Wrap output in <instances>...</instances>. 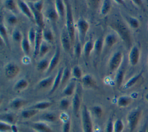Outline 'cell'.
Masks as SVG:
<instances>
[{
  "label": "cell",
  "instance_id": "cell-11",
  "mask_svg": "<svg viewBox=\"0 0 148 132\" xmlns=\"http://www.w3.org/2000/svg\"><path fill=\"white\" fill-rule=\"evenodd\" d=\"M61 42L63 49L66 52H69L72 44L67 30L62 31L61 35Z\"/></svg>",
  "mask_w": 148,
  "mask_h": 132
},
{
  "label": "cell",
  "instance_id": "cell-2",
  "mask_svg": "<svg viewBox=\"0 0 148 132\" xmlns=\"http://www.w3.org/2000/svg\"><path fill=\"white\" fill-rule=\"evenodd\" d=\"M66 9V30L70 37L72 44H74L75 42V26L72 12L71 6L68 1H65Z\"/></svg>",
  "mask_w": 148,
  "mask_h": 132
},
{
  "label": "cell",
  "instance_id": "cell-8",
  "mask_svg": "<svg viewBox=\"0 0 148 132\" xmlns=\"http://www.w3.org/2000/svg\"><path fill=\"white\" fill-rule=\"evenodd\" d=\"M140 59V50L136 46H134L131 47L129 54V63L131 66L136 65Z\"/></svg>",
  "mask_w": 148,
  "mask_h": 132
},
{
  "label": "cell",
  "instance_id": "cell-44",
  "mask_svg": "<svg viewBox=\"0 0 148 132\" xmlns=\"http://www.w3.org/2000/svg\"><path fill=\"white\" fill-rule=\"evenodd\" d=\"M5 6L6 9L8 10H12V11H14L16 10V3L14 1L12 0H7L5 1L4 2Z\"/></svg>",
  "mask_w": 148,
  "mask_h": 132
},
{
  "label": "cell",
  "instance_id": "cell-23",
  "mask_svg": "<svg viewBox=\"0 0 148 132\" xmlns=\"http://www.w3.org/2000/svg\"><path fill=\"white\" fill-rule=\"evenodd\" d=\"M76 84L75 82H70L62 91V94L65 96H71L75 91Z\"/></svg>",
  "mask_w": 148,
  "mask_h": 132
},
{
  "label": "cell",
  "instance_id": "cell-48",
  "mask_svg": "<svg viewBox=\"0 0 148 132\" xmlns=\"http://www.w3.org/2000/svg\"><path fill=\"white\" fill-rule=\"evenodd\" d=\"M70 105V102L69 100L66 98H62L60 102V107L64 110H66L68 108Z\"/></svg>",
  "mask_w": 148,
  "mask_h": 132
},
{
  "label": "cell",
  "instance_id": "cell-7",
  "mask_svg": "<svg viewBox=\"0 0 148 132\" xmlns=\"http://www.w3.org/2000/svg\"><path fill=\"white\" fill-rule=\"evenodd\" d=\"M28 5L29 7L30 8L32 13L33 14L34 17V21L36 23V24L38 25V27L43 29L45 28V23H44V20H43V16L42 13V12H40L38 10H36L33 6V4L30 2H28Z\"/></svg>",
  "mask_w": 148,
  "mask_h": 132
},
{
  "label": "cell",
  "instance_id": "cell-9",
  "mask_svg": "<svg viewBox=\"0 0 148 132\" xmlns=\"http://www.w3.org/2000/svg\"><path fill=\"white\" fill-rule=\"evenodd\" d=\"M77 28L78 30L80 39L81 41L84 40L86 34L89 28L88 23L84 19H80L77 22Z\"/></svg>",
  "mask_w": 148,
  "mask_h": 132
},
{
  "label": "cell",
  "instance_id": "cell-54",
  "mask_svg": "<svg viewBox=\"0 0 148 132\" xmlns=\"http://www.w3.org/2000/svg\"><path fill=\"white\" fill-rule=\"evenodd\" d=\"M7 20H8V22L11 25L16 24L18 21V19H17V17L15 16H10L8 18Z\"/></svg>",
  "mask_w": 148,
  "mask_h": 132
},
{
  "label": "cell",
  "instance_id": "cell-39",
  "mask_svg": "<svg viewBox=\"0 0 148 132\" xmlns=\"http://www.w3.org/2000/svg\"><path fill=\"white\" fill-rule=\"evenodd\" d=\"M13 130V126L9 123L1 121L0 122V131L1 132H9Z\"/></svg>",
  "mask_w": 148,
  "mask_h": 132
},
{
  "label": "cell",
  "instance_id": "cell-28",
  "mask_svg": "<svg viewBox=\"0 0 148 132\" xmlns=\"http://www.w3.org/2000/svg\"><path fill=\"white\" fill-rule=\"evenodd\" d=\"M38 110L33 109V108H29L28 109L24 110L21 112V116L24 119H29L33 116H34L38 112Z\"/></svg>",
  "mask_w": 148,
  "mask_h": 132
},
{
  "label": "cell",
  "instance_id": "cell-22",
  "mask_svg": "<svg viewBox=\"0 0 148 132\" xmlns=\"http://www.w3.org/2000/svg\"><path fill=\"white\" fill-rule=\"evenodd\" d=\"M105 44L108 47H112L117 42V36L113 34H109L106 35L105 39Z\"/></svg>",
  "mask_w": 148,
  "mask_h": 132
},
{
  "label": "cell",
  "instance_id": "cell-29",
  "mask_svg": "<svg viewBox=\"0 0 148 132\" xmlns=\"http://www.w3.org/2000/svg\"><path fill=\"white\" fill-rule=\"evenodd\" d=\"M43 39L47 42L52 43L54 41V36L52 32L49 29H43Z\"/></svg>",
  "mask_w": 148,
  "mask_h": 132
},
{
  "label": "cell",
  "instance_id": "cell-19",
  "mask_svg": "<svg viewBox=\"0 0 148 132\" xmlns=\"http://www.w3.org/2000/svg\"><path fill=\"white\" fill-rule=\"evenodd\" d=\"M142 72H139V74H136L134 76H133L132 77H131L125 83V85L124 86V88L129 89V88L132 87L133 86H134L138 82L139 79L142 77Z\"/></svg>",
  "mask_w": 148,
  "mask_h": 132
},
{
  "label": "cell",
  "instance_id": "cell-41",
  "mask_svg": "<svg viewBox=\"0 0 148 132\" xmlns=\"http://www.w3.org/2000/svg\"><path fill=\"white\" fill-rule=\"evenodd\" d=\"M102 39L101 38H99L97 39L94 43V50L95 52L97 54H99L102 50Z\"/></svg>",
  "mask_w": 148,
  "mask_h": 132
},
{
  "label": "cell",
  "instance_id": "cell-58",
  "mask_svg": "<svg viewBox=\"0 0 148 132\" xmlns=\"http://www.w3.org/2000/svg\"><path fill=\"white\" fill-rule=\"evenodd\" d=\"M145 98L146 101L148 102V93H147V94H145Z\"/></svg>",
  "mask_w": 148,
  "mask_h": 132
},
{
  "label": "cell",
  "instance_id": "cell-18",
  "mask_svg": "<svg viewBox=\"0 0 148 132\" xmlns=\"http://www.w3.org/2000/svg\"><path fill=\"white\" fill-rule=\"evenodd\" d=\"M27 101L20 98H16L13 100L10 103V107L13 109H19L21 107H23L24 105H25Z\"/></svg>",
  "mask_w": 148,
  "mask_h": 132
},
{
  "label": "cell",
  "instance_id": "cell-3",
  "mask_svg": "<svg viewBox=\"0 0 148 132\" xmlns=\"http://www.w3.org/2000/svg\"><path fill=\"white\" fill-rule=\"evenodd\" d=\"M142 112L139 108H135L131 111L127 116V122L129 130L132 132L138 126L142 116Z\"/></svg>",
  "mask_w": 148,
  "mask_h": 132
},
{
  "label": "cell",
  "instance_id": "cell-26",
  "mask_svg": "<svg viewBox=\"0 0 148 132\" xmlns=\"http://www.w3.org/2000/svg\"><path fill=\"white\" fill-rule=\"evenodd\" d=\"M51 104L52 103L50 101H42V102L36 103L33 106H32L31 108L35 109L38 111L40 109L42 110V109H45L48 108L51 105Z\"/></svg>",
  "mask_w": 148,
  "mask_h": 132
},
{
  "label": "cell",
  "instance_id": "cell-36",
  "mask_svg": "<svg viewBox=\"0 0 148 132\" xmlns=\"http://www.w3.org/2000/svg\"><path fill=\"white\" fill-rule=\"evenodd\" d=\"M1 121L12 123L14 121V116L12 113H4L1 115Z\"/></svg>",
  "mask_w": 148,
  "mask_h": 132
},
{
  "label": "cell",
  "instance_id": "cell-25",
  "mask_svg": "<svg viewBox=\"0 0 148 132\" xmlns=\"http://www.w3.org/2000/svg\"><path fill=\"white\" fill-rule=\"evenodd\" d=\"M28 86V82L24 79H21L16 83V84L14 86V90L17 91H20L26 89Z\"/></svg>",
  "mask_w": 148,
  "mask_h": 132
},
{
  "label": "cell",
  "instance_id": "cell-30",
  "mask_svg": "<svg viewBox=\"0 0 148 132\" xmlns=\"http://www.w3.org/2000/svg\"><path fill=\"white\" fill-rule=\"evenodd\" d=\"M93 49H94V43L92 42V41H88L85 43L84 45V48H83V52L86 57L87 58L90 56V54Z\"/></svg>",
  "mask_w": 148,
  "mask_h": 132
},
{
  "label": "cell",
  "instance_id": "cell-33",
  "mask_svg": "<svg viewBox=\"0 0 148 132\" xmlns=\"http://www.w3.org/2000/svg\"><path fill=\"white\" fill-rule=\"evenodd\" d=\"M40 119L45 121H46V122H53L57 120V116L53 113L47 112V113H45L43 114L40 116Z\"/></svg>",
  "mask_w": 148,
  "mask_h": 132
},
{
  "label": "cell",
  "instance_id": "cell-43",
  "mask_svg": "<svg viewBox=\"0 0 148 132\" xmlns=\"http://www.w3.org/2000/svg\"><path fill=\"white\" fill-rule=\"evenodd\" d=\"M71 75V71L68 69V68L66 67L64 69L62 75V78H61V84L62 85L65 83L67 82V80L69 79Z\"/></svg>",
  "mask_w": 148,
  "mask_h": 132
},
{
  "label": "cell",
  "instance_id": "cell-51",
  "mask_svg": "<svg viewBox=\"0 0 148 132\" xmlns=\"http://www.w3.org/2000/svg\"><path fill=\"white\" fill-rule=\"evenodd\" d=\"M43 2L42 1H38L33 3L34 8L38 11L42 12V10L43 9Z\"/></svg>",
  "mask_w": 148,
  "mask_h": 132
},
{
  "label": "cell",
  "instance_id": "cell-49",
  "mask_svg": "<svg viewBox=\"0 0 148 132\" xmlns=\"http://www.w3.org/2000/svg\"><path fill=\"white\" fill-rule=\"evenodd\" d=\"M92 110H93V112H94V115L97 118H101L102 116V113H103V110H102V108L100 106H99V105L94 106L92 108Z\"/></svg>",
  "mask_w": 148,
  "mask_h": 132
},
{
  "label": "cell",
  "instance_id": "cell-42",
  "mask_svg": "<svg viewBox=\"0 0 148 132\" xmlns=\"http://www.w3.org/2000/svg\"><path fill=\"white\" fill-rule=\"evenodd\" d=\"M50 47L49 46L47 45V44L46 43V42L43 41L42 43L40 45V48H39V55L40 57H43L44 56L46 53H48V52L49 51Z\"/></svg>",
  "mask_w": 148,
  "mask_h": 132
},
{
  "label": "cell",
  "instance_id": "cell-37",
  "mask_svg": "<svg viewBox=\"0 0 148 132\" xmlns=\"http://www.w3.org/2000/svg\"><path fill=\"white\" fill-rule=\"evenodd\" d=\"M36 37V30L34 28H31L28 31V39L31 46L34 47L35 41Z\"/></svg>",
  "mask_w": 148,
  "mask_h": 132
},
{
  "label": "cell",
  "instance_id": "cell-15",
  "mask_svg": "<svg viewBox=\"0 0 148 132\" xmlns=\"http://www.w3.org/2000/svg\"><path fill=\"white\" fill-rule=\"evenodd\" d=\"M60 57V49L57 48L50 61L49 66L47 70V74L50 73L56 67V66L57 65L59 62Z\"/></svg>",
  "mask_w": 148,
  "mask_h": 132
},
{
  "label": "cell",
  "instance_id": "cell-14",
  "mask_svg": "<svg viewBox=\"0 0 148 132\" xmlns=\"http://www.w3.org/2000/svg\"><path fill=\"white\" fill-rule=\"evenodd\" d=\"M81 105V101L79 94L76 92L73 97L72 101V111L73 114L76 116H78L79 112L80 111Z\"/></svg>",
  "mask_w": 148,
  "mask_h": 132
},
{
  "label": "cell",
  "instance_id": "cell-53",
  "mask_svg": "<svg viewBox=\"0 0 148 132\" xmlns=\"http://www.w3.org/2000/svg\"><path fill=\"white\" fill-rule=\"evenodd\" d=\"M99 0H91V1H88L87 2L88 3V5L91 8L96 9L98 7L99 3H100Z\"/></svg>",
  "mask_w": 148,
  "mask_h": 132
},
{
  "label": "cell",
  "instance_id": "cell-32",
  "mask_svg": "<svg viewBox=\"0 0 148 132\" xmlns=\"http://www.w3.org/2000/svg\"><path fill=\"white\" fill-rule=\"evenodd\" d=\"M111 8L110 1L109 0H105L102 2V5L101 9V13L102 15H106L109 12Z\"/></svg>",
  "mask_w": 148,
  "mask_h": 132
},
{
  "label": "cell",
  "instance_id": "cell-56",
  "mask_svg": "<svg viewBox=\"0 0 148 132\" xmlns=\"http://www.w3.org/2000/svg\"><path fill=\"white\" fill-rule=\"evenodd\" d=\"M132 2L136 6H140L142 5V1L140 0H134V1H132Z\"/></svg>",
  "mask_w": 148,
  "mask_h": 132
},
{
  "label": "cell",
  "instance_id": "cell-46",
  "mask_svg": "<svg viewBox=\"0 0 148 132\" xmlns=\"http://www.w3.org/2000/svg\"><path fill=\"white\" fill-rule=\"evenodd\" d=\"M12 38L15 42H21L23 38L18 30H14L12 34Z\"/></svg>",
  "mask_w": 148,
  "mask_h": 132
},
{
  "label": "cell",
  "instance_id": "cell-47",
  "mask_svg": "<svg viewBox=\"0 0 148 132\" xmlns=\"http://www.w3.org/2000/svg\"><path fill=\"white\" fill-rule=\"evenodd\" d=\"M0 33H1V38L4 40V42L5 41V43L6 44L8 43V34H7V32L6 30V28H5V27L3 25H1V27H0Z\"/></svg>",
  "mask_w": 148,
  "mask_h": 132
},
{
  "label": "cell",
  "instance_id": "cell-13",
  "mask_svg": "<svg viewBox=\"0 0 148 132\" xmlns=\"http://www.w3.org/2000/svg\"><path fill=\"white\" fill-rule=\"evenodd\" d=\"M31 127L38 132H54L51 127L44 122H34L31 124Z\"/></svg>",
  "mask_w": 148,
  "mask_h": 132
},
{
  "label": "cell",
  "instance_id": "cell-38",
  "mask_svg": "<svg viewBox=\"0 0 148 132\" xmlns=\"http://www.w3.org/2000/svg\"><path fill=\"white\" fill-rule=\"evenodd\" d=\"M46 16L50 20L52 21H56L59 17V15L56 10L53 9H50L48 10L47 11Z\"/></svg>",
  "mask_w": 148,
  "mask_h": 132
},
{
  "label": "cell",
  "instance_id": "cell-60",
  "mask_svg": "<svg viewBox=\"0 0 148 132\" xmlns=\"http://www.w3.org/2000/svg\"><path fill=\"white\" fill-rule=\"evenodd\" d=\"M147 28H148V25H147Z\"/></svg>",
  "mask_w": 148,
  "mask_h": 132
},
{
  "label": "cell",
  "instance_id": "cell-31",
  "mask_svg": "<svg viewBox=\"0 0 148 132\" xmlns=\"http://www.w3.org/2000/svg\"><path fill=\"white\" fill-rule=\"evenodd\" d=\"M124 129V124L121 119H117L113 123L114 132H122Z\"/></svg>",
  "mask_w": 148,
  "mask_h": 132
},
{
  "label": "cell",
  "instance_id": "cell-59",
  "mask_svg": "<svg viewBox=\"0 0 148 132\" xmlns=\"http://www.w3.org/2000/svg\"><path fill=\"white\" fill-rule=\"evenodd\" d=\"M147 67H148V58H147Z\"/></svg>",
  "mask_w": 148,
  "mask_h": 132
},
{
  "label": "cell",
  "instance_id": "cell-34",
  "mask_svg": "<svg viewBox=\"0 0 148 132\" xmlns=\"http://www.w3.org/2000/svg\"><path fill=\"white\" fill-rule=\"evenodd\" d=\"M124 72L122 69H120L118 71V72L116 74V78H115V81L116 85L118 87H120L123 83V79H124Z\"/></svg>",
  "mask_w": 148,
  "mask_h": 132
},
{
  "label": "cell",
  "instance_id": "cell-52",
  "mask_svg": "<svg viewBox=\"0 0 148 132\" xmlns=\"http://www.w3.org/2000/svg\"><path fill=\"white\" fill-rule=\"evenodd\" d=\"M105 132H114L113 131V122L112 119H110L106 126Z\"/></svg>",
  "mask_w": 148,
  "mask_h": 132
},
{
  "label": "cell",
  "instance_id": "cell-4",
  "mask_svg": "<svg viewBox=\"0 0 148 132\" xmlns=\"http://www.w3.org/2000/svg\"><path fill=\"white\" fill-rule=\"evenodd\" d=\"M82 125L83 132H94L93 124L90 112L86 106H84L82 111Z\"/></svg>",
  "mask_w": 148,
  "mask_h": 132
},
{
  "label": "cell",
  "instance_id": "cell-17",
  "mask_svg": "<svg viewBox=\"0 0 148 132\" xmlns=\"http://www.w3.org/2000/svg\"><path fill=\"white\" fill-rule=\"evenodd\" d=\"M132 101V98L127 96H120L117 100V105L119 107L124 108L128 107Z\"/></svg>",
  "mask_w": 148,
  "mask_h": 132
},
{
  "label": "cell",
  "instance_id": "cell-45",
  "mask_svg": "<svg viewBox=\"0 0 148 132\" xmlns=\"http://www.w3.org/2000/svg\"><path fill=\"white\" fill-rule=\"evenodd\" d=\"M72 74H73V76L76 79H80L82 78V72L80 67L78 66L74 67L72 69Z\"/></svg>",
  "mask_w": 148,
  "mask_h": 132
},
{
  "label": "cell",
  "instance_id": "cell-5",
  "mask_svg": "<svg viewBox=\"0 0 148 132\" xmlns=\"http://www.w3.org/2000/svg\"><path fill=\"white\" fill-rule=\"evenodd\" d=\"M123 53L120 52H115L111 57L109 63V67L111 71L116 70L121 64L123 61Z\"/></svg>",
  "mask_w": 148,
  "mask_h": 132
},
{
  "label": "cell",
  "instance_id": "cell-55",
  "mask_svg": "<svg viewBox=\"0 0 148 132\" xmlns=\"http://www.w3.org/2000/svg\"><path fill=\"white\" fill-rule=\"evenodd\" d=\"M81 51H82V48H81V45L79 42H77L76 46H75V55L77 57H79L81 54Z\"/></svg>",
  "mask_w": 148,
  "mask_h": 132
},
{
  "label": "cell",
  "instance_id": "cell-1",
  "mask_svg": "<svg viewBox=\"0 0 148 132\" xmlns=\"http://www.w3.org/2000/svg\"><path fill=\"white\" fill-rule=\"evenodd\" d=\"M111 27L114 30L127 46H130L131 43V34L128 27L122 21H117L110 25Z\"/></svg>",
  "mask_w": 148,
  "mask_h": 132
},
{
  "label": "cell",
  "instance_id": "cell-16",
  "mask_svg": "<svg viewBox=\"0 0 148 132\" xmlns=\"http://www.w3.org/2000/svg\"><path fill=\"white\" fill-rule=\"evenodd\" d=\"M63 70L64 69L62 68H61V69H60L54 78V82H53V84L52 85L51 89L50 90V94H52L53 93L58 87L60 84L61 82V78H62V72H63Z\"/></svg>",
  "mask_w": 148,
  "mask_h": 132
},
{
  "label": "cell",
  "instance_id": "cell-35",
  "mask_svg": "<svg viewBox=\"0 0 148 132\" xmlns=\"http://www.w3.org/2000/svg\"><path fill=\"white\" fill-rule=\"evenodd\" d=\"M127 23H128L130 27L133 29H137L139 27L140 23L139 20L133 17H128L127 18Z\"/></svg>",
  "mask_w": 148,
  "mask_h": 132
},
{
  "label": "cell",
  "instance_id": "cell-12",
  "mask_svg": "<svg viewBox=\"0 0 148 132\" xmlns=\"http://www.w3.org/2000/svg\"><path fill=\"white\" fill-rule=\"evenodd\" d=\"M17 2L22 13H24L30 20L34 21V17L33 14L28 5H27V3H26L25 1H18Z\"/></svg>",
  "mask_w": 148,
  "mask_h": 132
},
{
  "label": "cell",
  "instance_id": "cell-40",
  "mask_svg": "<svg viewBox=\"0 0 148 132\" xmlns=\"http://www.w3.org/2000/svg\"><path fill=\"white\" fill-rule=\"evenodd\" d=\"M49 63L50 62H49L47 60H46V59L42 60L38 63L37 69L40 71H43L46 69H47L49 66Z\"/></svg>",
  "mask_w": 148,
  "mask_h": 132
},
{
  "label": "cell",
  "instance_id": "cell-20",
  "mask_svg": "<svg viewBox=\"0 0 148 132\" xmlns=\"http://www.w3.org/2000/svg\"><path fill=\"white\" fill-rule=\"evenodd\" d=\"M54 80V78L53 76L47 77V78H45V79H42V80H40L39 82L38 86L39 88H41V89L47 88V87H50V86L53 85Z\"/></svg>",
  "mask_w": 148,
  "mask_h": 132
},
{
  "label": "cell",
  "instance_id": "cell-27",
  "mask_svg": "<svg viewBox=\"0 0 148 132\" xmlns=\"http://www.w3.org/2000/svg\"><path fill=\"white\" fill-rule=\"evenodd\" d=\"M82 82L87 87H94L95 86V82L89 75H86L82 77Z\"/></svg>",
  "mask_w": 148,
  "mask_h": 132
},
{
  "label": "cell",
  "instance_id": "cell-10",
  "mask_svg": "<svg viewBox=\"0 0 148 132\" xmlns=\"http://www.w3.org/2000/svg\"><path fill=\"white\" fill-rule=\"evenodd\" d=\"M43 42V30L38 27L36 30V37L34 47V56L35 57L39 55V48Z\"/></svg>",
  "mask_w": 148,
  "mask_h": 132
},
{
  "label": "cell",
  "instance_id": "cell-21",
  "mask_svg": "<svg viewBox=\"0 0 148 132\" xmlns=\"http://www.w3.org/2000/svg\"><path fill=\"white\" fill-rule=\"evenodd\" d=\"M55 7L59 17L63 18L65 16V6L64 2L61 0H56L55 1Z\"/></svg>",
  "mask_w": 148,
  "mask_h": 132
},
{
  "label": "cell",
  "instance_id": "cell-24",
  "mask_svg": "<svg viewBox=\"0 0 148 132\" xmlns=\"http://www.w3.org/2000/svg\"><path fill=\"white\" fill-rule=\"evenodd\" d=\"M21 46L23 52L26 55H28L30 52L31 46L29 42L28 38H26L25 36L23 37V38L21 42Z\"/></svg>",
  "mask_w": 148,
  "mask_h": 132
},
{
  "label": "cell",
  "instance_id": "cell-6",
  "mask_svg": "<svg viewBox=\"0 0 148 132\" xmlns=\"http://www.w3.org/2000/svg\"><path fill=\"white\" fill-rule=\"evenodd\" d=\"M20 72V67L15 63H9L5 67V75L8 79L15 78Z\"/></svg>",
  "mask_w": 148,
  "mask_h": 132
},
{
  "label": "cell",
  "instance_id": "cell-57",
  "mask_svg": "<svg viewBox=\"0 0 148 132\" xmlns=\"http://www.w3.org/2000/svg\"><path fill=\"white\" fill-rule=\"evenodd\" d=\"M139 132H146V128L145 127H143L142 128L141 130H140L139 131Z\"/></svg>",
  "mask_w": 148,
  "mask_h": 132
},
{
  "label": "cell",
  "instance_id": "cell-50",
  "mask_svg": "<svg viewBox=\"0 0 148 132\" xmlns=\"http://www.w3.org/2000/svg\"><path fill=\"white\" fill-rule=\"evenodd\" d=\"M71 127V122L70 119L64 122L62 124V132H70Z\"/></svg>",
  "mask_w": 148,
  "mask_h": 132
}]
</instances>
